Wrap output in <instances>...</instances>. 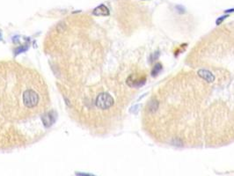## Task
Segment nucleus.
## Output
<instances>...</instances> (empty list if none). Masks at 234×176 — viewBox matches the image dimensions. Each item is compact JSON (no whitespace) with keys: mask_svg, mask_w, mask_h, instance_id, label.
Returning <instances> with one entry per match:
<instances>
[{"mask_svg":"<svg viewBox=\"0 0 234 176\" xmlns=\"http://www.w3.org/2000/svg\"><path fill=\"white\" fill-rule=\"evenodd\" d=\"M0 38H1V35H0Z\"/></svg>","mask_w":234,"mask_h":176,"instance_id":"12","label":"nucleus"},{"mask_svg":"<svg viewBox=\"0 0 234 176\" xmlns=\"http://www.w3.org/2000/svg\"><path fill=\"white\" fill-rule=\"evenodd\" d=\"M22 102L26 107L32 109L35 107L40 102V95L35 90L29 88L26 89L22 95Z\"/></svg>","mask_w":234,"mask_h":176,"instance_id":"1","label":"nucleus"},{"mask_svg":"<svg viewBox=\"0 0 234 176\" xmlns=\"http://www.w3.org/2000/svg\"><path fill=\"white\" fill-rule=\"evenodd\" d=\"M158 52H155L154 54H152V55H151V58H150V60H151V62H153L154 60H156L157 58H158Z\"/></svg>","mask_w":234,"mask_h":176,"instance_id":"9","label":"nucleus"},{"mask_svg":"<svg viewBox=\"0 0 234 176\" xmlns=\"http://www.w3.org/2000/svg\"><path fill=\"white\" fill-rule=\"evenodd\" d=\"M95 104L100 109H108L114 105L113 97L107 93H102L96 98Z\"/></svg>","mask_w":234,"mask_h":176,"instance_id":"2","label":"nucleus"},{"mask_svg":"<svg viewBox=\"0 0 234 176\" xmlns=\"http://www.w3.org/2000/svg\"><path fill=\"white\" fill-rule=\"evenodd\" d=\"M162 69H163L162 64L160 63H158L156 65L153 67V69L151 70V76L152 77H156L158 74H159L161 72Z\"/></svg>","mask_w":234,"mask_h":176,"instance_id":"7","label":"nucleus"},{"mask_svg":"<svg viewBox=\"0 0 234 176\" xmlns=\"http://www.w3.org/2000/svg\"><path fill=\"white\" fill-rule=\"evenodd\" d=\"M93 14L95 16H107L109 15V10L105 5H100L93 10Z\"/></svg>","mask_w":234,"mask_h":176,"instance_id":"5","label":"nucleus"},{"mask_svg":"<svg viewBox=\"0 0 234 176\" xmlns=\"http://www.w3.org/2000/svg\"><path fill=\"white\" fill-rule=\"evenodd\" d=\"M198 75L202 79H203L204 80H206L209 83H212L214 82L215 80V77L214 75L208 70H204V69H202V70H198Z\"/></svg>","mask_w":234,"mask_h":176,"instance_id":"4","label":"nucleus"},{"mask_svg":"<svg viewBox=\"0 0 234 176\" xmlns=\"http://www.w3.org/2000/svg\"><path fill=\"white\" fill-rule=\"evenodd\" d=\"M234 9H230V10H226V13H230V12H233Z\"/></svg>","mask_w":234,"mask_h":176,"instance_id":"11","label":"nucleus"},{"mask_svg":"<svg viewBox=\"0 0 234 176\" xmlns=\"http://www.w3.org/2000/svg\"><path fill=\"white\" fill-rule=\"evenodd\" d=\"M126 82H127V85L130 87L139 88L145 84L146 79H145V77H139L136 74H132L127 79Z\"/></svg>","mask_w":234,"mask_h":176,"instance_id":"3","label":"nucleus"},{"mask_svg":"<svg viewBox=\"0 0 234 176\" xmlns=\"http://www.w3.org/2000/svg\"><path fill=\"white\" fill-rule=\"evenodd\" d=\"M226 18H228V15H224V16H221V17H219L218 19H217V20H216V24H217V26L218 25H220L225 19H226Z\"/></svg>","mask_w":234,"mask_h":176,"instance_id":"8","label":"nucleus"},{"mask_svg":"<svg viewBox=\"0 0 234 176\" xmlns=\"http://www.w3.org/2000/svg\"><path fill=\"white\" fill-rule=\"evenodd\" d=\"M158 107V102L156 99H152L149 103H148V110L151 113H154L155 111H157Z\"/></svg>","mask_w":234,"mask_h":176,"instance_id":"6","label":"nucleus"},{"mask_svg":"<svg viewBox=\"0 0 234 176\" xmlns=\"http://www.w3.org/2000/svg\"><path fill=\"white\" fill-rule=\"evenodd\" d=\"M138 107H139V105H136V106H134L132 108H131V110H130V112H132V113H134L135 111L137 112V109H138Z\"/></svg>","mask_w":234,"mask_h":176,"instance_id":"10","label":"nucleus"}]
</instances>
